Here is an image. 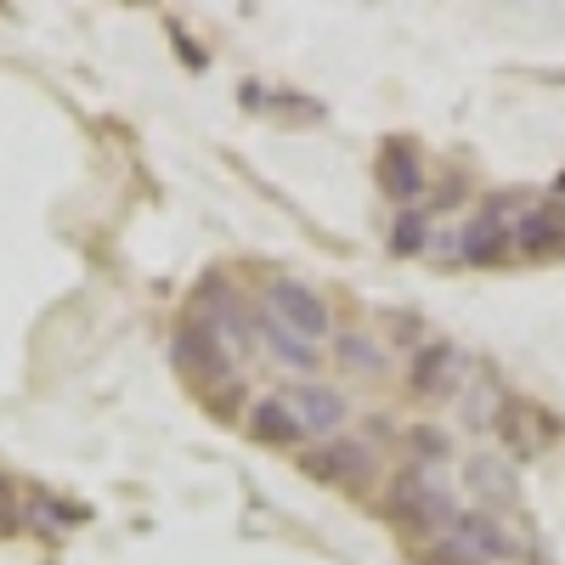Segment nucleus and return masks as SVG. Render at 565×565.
<instances>
[{
    "instance_id": "1",
    "label": "nucleus",
    "mask_w": 565,
    "mask_h": 565,
    "mask_svg": "<svg viewBox=\"0 0 565 565\" xmlns=\"http://www.w3.org/2000/svg\"><path fill=\"white\" fill-rule=\"evenodd\" d=\"M391 521H402L413 532H430V526L452 532L458 509H452V492L436 476H424V469H402L396 487H391Z\"/></svg>"
},
{
    "instance_id": "2",
    "label": "nucleus",
    "mask_w": 565,
    "mask_h": 565,
    "mask_svg": "<svg viewBox=\"0 0 565 565\" xmlns=\"http://www.w3.org/2000/svg\"><path fill=\"white\" fill-rule=\"evenodd\" d=\"M266 306H271V322H282L289 334H300L306 345L311 340H322L328 334V300L317 295V289H306V282H271V295H266Z\"/></svg>"
},
{
    "instance_id": "3",
    "label": "nucleus",
    "mask_w": 565,
    "mask_h": 565,
    "mask_svg": "<svg viewBox=\"0 0 565 565\" xmlns=\"http://www.w3.org/2000/svg\"><path fill=\"white\" fill-rule=\"evenodd\" d=\"M300 469L311 481H367L373 476V452L356 441H322L311 452H300Z\"/></svg>"
},
{
    "instance_id": "4",
    "label": "nucleus",
    "mask_w": 565,
    "mask_h": 565,
    "mask_svg": "<svg viewBox=\"0 0 565 565\" xmlns=\"http://www.w3.org/2000/svg\"><path fill=\"white\" fill-rule=\"evenodd\" d=\"M289 407H295V418H300L306 436H334L340 424H345V396L328 391V385H317V380H311V385H295Z\"/></svg>"
},
{
    "instance_id": "5",
    "label": "nucleus",
    "mask_w": 565,
    "mask_h": 565,
    "mask_svg": "<svg viewBox=\"0 0 565 565\" xmlns=\"http://www.w3.org/2000/svg\"><path fill=\"white\" fill-rule=\"evenodd\" d=\"M452 543H458L463 554H476L481 565H487V559H509V554H514L509 532L492 521V514H481V509L458 514V521H452Z\"/></svg>"
},
{
    "instance_id": "6",
    "label": "nucleus",
    "mask_w": 565,
    "mask_h": 565,
    "mask_svg": "<svg viewBox=\"0 0 565 565\" xmlns=\"http://www.w3.org/2000/svg\"><path fill=\"white\" fill-rule=\"evenodd\" d=\"M407 385H413L418 396H447V391L458 385V345H447V340H430V345H424V351L413 356Z\"/></svg>"
},
{
    "instance_id": "7",
    "label": "nucleus",
    "mask_w": 565,
    "mask_h": 565,
    "mask_svg": "<svg viewBox=\"0 0 565 565\" xmlns=\"http://www.w3.org/2000/svg\"><path fill=\"white\" fill-rule=\"evenodd\" d=\"M175 362L204 373V380H215V373H226V351H221V334L215 322H186L175 334Z\"/></svg>"
},
{
    "instance_id": "8",
    "label": "nucleus",
    "mask_w": 565,
    "mask_h": 565,
    "mask_svg": "<svg viewBox=\"0 0 565 565\" xmlns=\"http://www.w3.org/2000/svg\"><path fill=\"white\" fill-rule=\"evenodd\" d=\"M380 186L391 199H418L424 193V164L418 153L407 148V141H385V153H380Z\"/></svg>"
},
{
    "instance_id": "9",
    "label": "nucleus",
    "mask_w": 565,
    "mask_h": 565,
    "mask_svg": "<svg viewBox=\"0 0 565 565\" xmlns=\"http://www.w3.org/2000/svg\"><path fill=\"white\" fill-rule=\"evenodd\" d=\"M458 249H463V260H476V266L498 260V255L509 249V226H503V215H498V210L476 215V221L463 226V238H458Z\"/></svg>"
},
{
    "instance_id": "10",
    "label": "nucleus",
    "mask_w": 565,
    "mask_h": 565,
    "mask_svg": "<svg viewBox=\"0 0 565 565\" xmlns=\"http://www.w3.org/2000/svg\"><path fill=\"white\" fill-rule=\"evenodd\" d=\"M498 430L509 436V447L514 452H537L554 430H543V418L526 407V402H503V413H498Z\"/></svg>"
},
{
    "instance_id": "11",
    "label": "nucleus",
    "mask_w": 565,
    "mask_h": 565,
    "mask_svg": "<svg viewBox=\"0 0 565 565\" xmlns=\"http://www.w3.org/2000/svg\"><path fill=\"white\" fill-rule=\"evenodd\" d=\"M249 430H255L260 441H271V447L306 436V430H300V418H295V407H289V402H271V396L249 407Z\"/></svg>"
},
{
    "instance_id": "12",
    "label": "nucleus",
    "mask_w": 565,
    "mask_h": 565,
    "mask_svg": "<svg viewBox=\"0 0 565 565\" xmlns=\"http://www.w3.org/2000/svg\"><path fill=\"white\" fill-rule=\"evenodd\" d=\"M559 244H565V215H559L554 204L532 210V215H526V226H521V249L548 255V249H559Z\"/></svg>"
},
{
    "instance_id": "13",
    "label": "nucleus",
    "mask_w": 565,
    "mask_h": 565,
    "mask_svg": "<svg viewBox=\"0 0 565 565\" xmlns=\"http://www.w3.org/2000/svg\"><path fill=\"white\" fill-rule=\"evenodd\" d=\"M266 345H271L277 362H289V367H311V362H317V351H311L300 334H289L282 322H271V317H266Z\"/></svg>"
},
{
    "instance_id": "14",
    "label": "nucleus",
    "mask_w": 565,
    "mask_h": 565,
    "mask_svg": "<svg viewBox=\"0 0 565 565\" xmlns=\"http://www.w3.org/2000/svg\"><path fill=\"white\" fill-rule=\"evenodd\" d=\"M391 249H396V255H418V249H424V215H418V210H402V215H396Z\"/></svg>"
},
{
    "instance_id": "15",
    "label": "nucleus",
    "mask_w": 565,
    "mask_h": 565,
    "mask_svg": "<svg viewBox=\"0 0 565 565\" xmlns=\"http://www.w3.org/2000/svg\"><path fill=\"white\" fill-rule=\"evenodd\" d=\"M413 447H418L424 458H447V436H436V424H418V430H413Z\"/></svg>"
},
{
    "instance_id": "16",
    "label": "nucleus",
    "mask_w": 565,
    "mask_h": 565,
    "mask_svg": "<svg viewBox=\"0 0 565 565\" xmlns=\"http://www.w3.org/2000/svg\"><path fill=\"white\" fill-rule=\"evenodd\" d=\"M424 565H481V559H476V554H463L458 543H447V548H436V554L424 559Z\"/></svg>"
},
{
    "instance_id": "17",
    "label": "nucleus",
    "mask_w": 565,
    "mask_h": 565,
    "mask_svg": "<svg viewBox=\"0 0 565 565\" xmlns=\"http://www.w3.org/2000/svg\"><path fill=\"white\" fill-rule=\"evenodd\" d=\"M340 356H345V362H362V367H380V356H373V351H362V345H356L351 334H345V345H340Z\"/></svg>"
}]
</instances>
